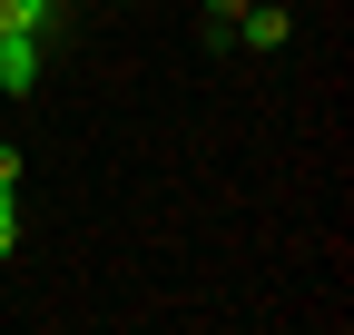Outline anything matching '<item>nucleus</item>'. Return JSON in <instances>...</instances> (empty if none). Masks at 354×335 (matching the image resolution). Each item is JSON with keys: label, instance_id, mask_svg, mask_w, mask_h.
Returning a JSON list of instances; mask_svg holds the SVG:
<instances>
[{"label": "nucleus", "instance_id": "nucleus-1", "mask_svg": "<svg viewBox=\"0 0 354 335\" xmlns=\"http://www.w3.org/2000/svg\"><path fill=\"white\" fill-rule=\"evenodd\" d=\"M0 89H39V30H0Z\"/></svg>", "mask_w": 354, "mask_h": 335}, {"label": "nucleus", "instance_id": "nucleus-2", "mask_svg": "<svg viewBox=\"0 0 354 335\" xmlns=\"http://www.w3.org/2000/svg\"><path fill=\"white\" fill-rule=\"evenodd\" d=\"M227 30H236V39H246V50H286V30H295V20H286V10H276V0H246V10H236V20H227Z\"/></svg>", "mask_w": 354, "mask_h": 335}, {"label": "nucleus", "instance_id": "nucleus-3", "mask_svg": "<svg viewBox=\"0 0 354 335\" xmlns=\"http://www.w3.org/2000/svg\"><path fill=\"white\" fill-rule=\"evenodd\" d=\"M50 20H59V0H0V30H39L50 39Z\"/></svg>", "mask_w": 354, "mask_h": 335}, {"label": "nucleus", "instance_id": "nucleus-4", "mask_svg": "<svg viewBox=\"0 0 354 335\" xmlns=\"http://www.w3.org/2000/svg\"><path fill=\"white\" fill-rule=\"evenodd\" d=\"M20 246V188H0V257Z\"/></svg>", "mask_w": 354, "mask_h": 335}, {"label": "nucleus", "instance_id": "nucleus-5", "mask_svg": "<svg viewBox=\"0 0 354 335\" xmlns=\"http://www.w3.org/2000/svg\"><path fill=\"white\" fill-rule=\"evenodd\" d=\"M236 10H246V0H207V20H216V30H227V20H236Z\"/></svg>", "mask_w": 354, "mask_h": 335}, {"label": "nucleus", "instance_id": "nucleus-6", "mask_svg": "<svg viewBox=\"0 0 354 335\" xmlns=\"http://www.w3.org/2000/svg\"><path fill=\"white\" fill-rule=\"evenodd\" d=\"M0 188H20V148H0Z\"/></svg>", "mask_w": 354, "mask_h": 335}]
</instances>
